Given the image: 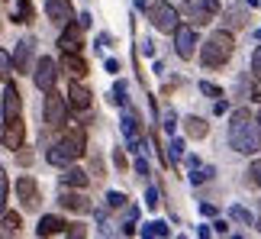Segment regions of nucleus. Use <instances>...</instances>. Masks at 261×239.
<instances>
[{"mask_svg":"<svg viewBox=\"0 0 261 239\" xmlns=\"http://www.w3.org/2000/svg\"><path fill=\"white\" fill-rule=\"evenodd\" d=\"M65 236H71V239H81V236H87V230L81 223H65Z\"/></svg>","mask_w":261,"mask_h":239,"instance_id":"32","label":"nucleus"},{"mask_svg":"<svg viewBox=\"0 0 261 239\" xmlns=\"http://www.w3.org/2000/svg\"><path fill=\"white\" fill-rule=\"evenodd\" d=\"M200 213H203V217H213L216 207H213V204H200Z\"/></svg>","mask_w":261,"mask_h":239,"instance_id":"44","label":"nucleus"},{"mask_svg":"<svg viewBox=\"0 0 261 239\" xmlns=\"http://www.w3.org/2000/svg\"><path fill=\"white\" fill-rule=\"evenodd\" d=\"M113 104H119V107H129V97H126V84L119 81L116 87H113Z\"/></svg>","mask_w":261,"mask_h":239,"instance_id":"31","label":"nucleus"},{"mask_svg":"<svg viewBox=\"0 0 261 239\" xmlns=\"http://www.w3.org/2000/svg\"><path fill=\"white\" fill-rule=\"evenodd\" d=\"M258 233H261V220H258Z\"/></svg>","mask_w":261,"mask_h":239,"instance_id":"52","label":"nucleus"},{"mask_svg":"<svg viewBox=\"0 0 261 239\" xmlns=\"http://www.w3.org/2000/svg\"><path fill=\"white\" fill-rule=\"evenodd\" d=\"M65 104L71 107V110H77V113L90 110V91H87L81 81H77V78H74L71 84H68V97H65Z\"/></svg>","mask_w":261,"mask_h":239,"instance_id":"11","label":"nucleus"},{"mask_svg":"<svg viewBox=\"0 0 261 239\" xmlns=\"http://www.w3.org/2000/svg\"><path fill=\"white\" fill-rule=\"evenodd\" d=\"M10 75H13V58H10V55L4 52V49H0V78L7 81Z\"/></svg>","mask_w":261,"mask_h":239,"instance_id":"29","label":"nucleus"},{"mask_svg":"<svg viewBox=\"0 0 261 239\" xmlns=\"http://www.w3.org/2000/svg\"><path fill=\"white\" fill-rule=\"evenodd\" d=\"M90 168H94L97 178H103V162H100V158H94V162H90Z\"/></svg>","mask_w":261,"mask_h":239,"instance_id":"41","label":"nucleus"},{"mask_svg":"<svg viewBox=\"0 0 261 239\" xmlns=\"http://www.w3.org/2000/svg\"><path fill=\"white\" fill-rule=\"evenodd\" d=\"M145 207H148V210H155V207H158V191H155V187H148V191H145Z\"/></svg>","mask_w":261,"mask_h":239,"instance_id":"36","label":"nucleus"},{"mask_svg":"<svg viewBox=\"0 0 261 239\" xmlns=\"http://www.w3.org/2000/svg\"><path fill=\"white\" fill-rule=\"evenodd\" d=\"M107 204H110V210H119V207H126V194L110 191V194H107Z\"/></svg>","mask_w":261,"mask_h":239,"instance_id":"30","label":"nucleus"},{"mask_svg":"<svg viewBox=\"0 0 261 239\" xmlns=\"http://www.w3.org/2000/svg\"><path fill=\"white\" fill-rule=\"evenodd\" d=\"M142 236L165 239V236H171V226H168V223H162V220H152V223H145V226H142Z\"/></svg>","mask_w":261,"mask_h":239,"instance_id":"23","label":"nucleus"},{"mask_svg":"<svg viewBox=\"0 0 261 239\" xmlns=\"http://www.w3.org/2000/svg\"><path fill=\"white\" fill-rule=\"evenodd\" d=\"M123 139H126V146L133 149V152H142V149H145L142 123H139L136 110H129V107H126V113H123Z\"/></svg>","mask_w":261,"mask_h":239,"instance_id":"6","label":"nucleus"},{"mask_svg":"<svg viewBox=\"0 0 261 239\" xmlns=\"http://www.w3.org/2000/svg\"><path fill=\"white\" fill-rule=\"evenodd\" d=\"M184 129H187L190 139H203V136L210 133V123H206L203 116H187V119H184Z\"/></svg>","mask_w":261,"mask_h":239,"instance_id":"22","label":"nucleus"},{"mask_svg":"<svg viewBox=\"0 0 261 239\" xmlns=\"http://www.w3.org/2000/svg\"><path fill=\"white\" fill-rule=\"evenodd\" d=\"M113 162H116V168H119V172H123V168L129 165V162H126V155H123V149H116V152H113Z\"/></svg>","mask_w":261,"mask_h":239,"instance_id":"38","label":"nucleus"},{"mask_svg":"<svg viewBox=\"0 0 261 239\" xmlns=\"http://www.w3.org/2000/svg\"><path fill=\"white\" fill-rule=\"evenodd\" d=\"M4 133H0V142H4V149H10V152H16V149H23V139H26V123L23 116H4Z\"/></svg>","mask_w":261,"mask_h":239,"instance_id":"5","label":"nucleus"},{"mask_svg":"<svg viewBox=\"0 0 261 239\" xmlns=\"http://www.w3.org/2000/svg\"><path fill=\"white\" fill-rule=\"evenodd\" d=\"M162 126H165V133H168V136H171L174 129H177V116H174V110H171V113H165V123H162Z\"/></svg>","mask_w":261,"mask_h":239,"instance_id":"35","label":"nucleus"},{"mask_svg":"<svg viewBox=\"0 0 261 239\" xmlns=\"http://www.w3.org/2000/svg\"><path fill=\"white\" fill-rule=\"evenodd\" d=\"M136 7H139V10H145V7H148V0H136Z\"/></svg>","mask_w":261,"mask_h":239,"instance_id":"50","label":"nucleus"},{"mask_svg":"<svg viewBox=\"0 0 261 239\" xmlns=\"http://www.w3.org/2000/svg\"><path fill=\"white\" fill-rule=\"evenodd\" d=\"M77 26H81V29H90V13H81V16H77Z\"/></svg>","mask_w":261,"mask_h":239,"instance_id":"43","label":"nucleus"},{"mask_svg":"<svg viewBox=\"0 0 261 239\" xmlns=\"http://www.w3.org/2000/svg\"><path fill=\"white\" fill-rule=\"evenodd\" d=\"M258 126H261V113H258Z\"/></svg>","mask_w":261,"mask_h":239,"instance_id":"51","label":"nucleus"},{"mask_svg":"<svg viewBox=\"0 0 261 239\" xmlns=\"http://www.w3.org/2000/svg\"><path fill=\"white\" fill-rule=\"evenodd\" d=\"M87 184H90L87 172H81V168H71V165H65V175H62V187H77V191H84Z\"/></svg>","mask_w":261,"mask_h":239,"instance_id":"19","label":"nucleus"},{"mask_svg":"<svg viewBox=\"0 0 261 239\" xmlns=\"http://www.w3.org/2000/svg\"><path fill=\"white\" fill-rule=\"evenodd\" d=\"M213 226H216V233H219V236H223V233H229V223H226V220H216Z\"/></svg>","mask_w":261,"mask_h":239,"instance_id":"46","label":"nucleus"},{"mask_svg":"<svg viewBox=\"0 0 261 239\" xmlns=\"http://www.w3.org/2000/svg\"><path fill=\"white\" fill-rule=\"evenodd\" d=\"M136 172H139V175H142V178L148 175V162H145V158H136Z\"/></svg>","mask_w":261,"mask_h":239,"instance_id":"40","label":"nucleus"},{"mask_svg":"<svg viewBox=\"0 0 261 239\" xmlns=\"http://www.w3.org/2000/svg\"><path fill=\"white\" fill-rule=\"evenodd\" d=\"M145 13H148V19H152V26L158 29V33H174L177 16H180L177 7H171L168 0H155V4H148Z\"/></svg>","mask_w":261,"mask_h":239,"instance_id":"3","label":"nucleus"},{"mask_svg":"<svg viewBox=\"0 0 261 239\" xmlns=\"http://www.w3.org/2000/svg\"><path fill=\"white\" fill-rule=\"evenodd\" d=\"M36 233L39 236H58V233H65V220L62 217H42L36 226Z\"/></svg>","mask_w":261,"mask_h":239,"instance_id":"21","label":"nucleus"},{"mask_svg":"<svg viewBox=\"0 0 261 239\" xmlns=\"http://www.w3.org/2000/svg\"><path fill=\"white\" fill-rule=\"evenodd\" d=\"M248 175H252V178H255V184L261 187V158H255V162H252V172H248Z\"/></svg>","mask_w":261,"mask_h":239,"instance_id":"37","label":"nucleus"},{"mask_svg":"<svg viewBox=\"0 0 261 239\" xmlns=\"http://www.w3.org/2000/svg\"><path fill=\"white\" fill-rule=\"evenodd\" d=\"M45 13L55 26H65L74 19V7H71V0H45Z\"/></svg>","mask_w":261,"mask_h":239,"instance_id":"10","label":"nucleus"},{"mask_svg":"<svg viewBox=\"0 0 261 239\" xmlns=\"http://www.w3.org/2000/svg\"><path fill=\"white\" fill-rule=\"evenodd\" d=\"M81 39H84V29L77 26V19H71V23H65L62 36H58V45H62V52H81Z\"/></svg>","mask_w":261,"mask_h":239,"instance_id":"12","label":"nucleus"},{"mask_svg":"<svg viewBox=\"0 0 261 239\" xmlns=\"http://www.w3.org/2000/svg\"><path fill=\"white\" fill-rule=\"evenodd\" d=\"M236 52V39L229 29H216L213 36L200 45V65L203 68H223Z\"/></svg>","mask_w":261,"mask_h":239,"instance_id":"2","label":"nucleus"},{"mask_svg":"<svg viewBox=\"0 0 261 239\" xmlns=\"http://www.w3.org/2000/svg\"><path fill=\"white\" fill-rule=\"evenodd\" d=\"M165 158H168V168L174 162H180L184 158V139H171V152H165Z\"/></svg>","mask_w":261,"mask_h":239,"instance_id":"24","label":"nucleus"},{"mask_svg":"<svg viewBox=\"0 0 261 239\" xmlns=\"http://www.w3.org/2000/svg\"><path fill=\"white\" fill-rule=\"evenodd\" d=\"M229 146L239 155H255L261 149V126L248 110H236L229 116Z\"/></svg>","mask_w":261,"mask_h":239,"instance_id":"1","label":"nucleus"},{"mask_svg":"<svg viewBox=\"0 0 261 239\" xmlns=\"http://www.w3.org/2000/svg\"><path fill=\"white\" fill-rule=\"evenodd\" d=\"M16 197L23 201L26 210H36V207H39V184H36L29 175H23V178L16 181Z\"/></svg>","mask_w":261,"mask_h":239,"instance_id":"13","label":"nucleus"},{"mask_svg":"<svg viewBox=\"0 0 261 239\" xmlns=\"http://www.w3.org/2000/svg\"><path fill=\"white\" fill-rule=\"evenodd\" d=\"M0 217H4V230H7V233H19V226H23V220H19V213H13V210H4Z\"/></svg>","mask_w":261,"mask_h":239,"instance_id":"25","label":"nucleus"},{"mask_svg":"<svg viewBox=\"0 0 261 239\" xmlns=\"http://www.w3.org/2000/svg\"><path fill=\"white\" fill-rule=\"evenodd\" d=\"M33 81L42 94L55 91V81H58V65L52 62V58H39L36 62V71H33Z\"/></svg>","mask_w":261,"mask_h":239,"instance_id":"8","label":"nucleus"},{"mask_svg":"<svg viewBox=\"0 0 261 239\" xmlns=\"http://www.w3.org/2000/svg\"><path fill=\"white\" fill-rule=\"evenodd\" d=\"M223 26L232 33V29H242L248 26V7L245 4H236V7H229L226 13H223Z\"/></svg>","mask_w":261,"mask_h":239,"instance_id":"17","label":"nucleus"},{"mask_svg":"<svg viewBox=\"0 0 261 239\" xmlns=\"http://www.w3.org/2000/svg\"><path fill=\"white\" fill-rule=\"evenodd\" d=\"M213 178V168H203V165H194V172H190V181L194 184H203Z\"/></svg>","mask_w":261,"mask_h":239,"instance_id":"27","label":"nucleus"},{"mask_svg":"<svg viewBox=\"0 0 261 239\" xmlns=\"http://www.w3.org/2000/svg\"><path fill=\"white\" fill-rule=\"evenodd\" d=\"M177 13H187L197 26H206L210 19H213V13H206V7H203V4H197V0H187V4L177 10Z\"/></svg>","mask_w":261,"mask_h":239,"instance_id":"20","label":"nucleus"},{"mask_svg":"<svg viewBox=\"0 0 261 239\" xmlns=\"http://www.w3.org/2000/svg\"><path fill=\"white\" fill-rule=\"evenodd\" d=\"M107 71H113V75L119 71V62H116V58H107Z\"/></svg>","mask_w":261,"mask_h":239,"instance_id":"47","label":"nucleus"},{"mask_svg":"<svg viewBox=\"0 0 261 239\" xmlns=\"http://www.w3.org/2000/svg\"><path fill=\"white\" fill-rule=\"evenodd\" d=\"M62 68H65V71L71 75V78H77V81H81V78L87 75V62H84V58L77 55V52H65V58H62Z\"/></svg>","mask_w":261,"mask_h":239,"instance_id":"18","label":"nucleus"},{"mask_svg":"<svg viewBox=\"0 0 261 239\" xmlns=\"http://www.w3.org/2000/svg\"><path fill=\"white\" fill-rule=\"evenodd\" d=\"M45 123L52 129H62L68 123V104H65V97L55 94V91H48V97H45Z\"/></svg>","mask_w":261,"mask_h":239,"instance_id":"7","label":"nucleus"},{"mask_svg":"<svg viewBox=\"0 0 261 239\" xmlns=\"http://www.w3.org/2000/svg\"><path fill=\"white\" fill-rule=\"evenodd\" d=\"M58 204H62L65 210H74V213H90V210H94V204H90L84 194H74V191H62Z\"/></svg>","mask_w":261,"mask_h":239,"instance_id":"15","label":"nucleus"},{"mask_svg":"<svg viewBox=\"0 0 261 239\" xmlns=\"http://www.w3.org/2000/svg\"><path fill=\"white\" fill-rule=\"evenodd\" d=\"M203 7H206V13H219V10H223V7H219V0H203Z\"/></svg>","mask_w":261,"mask_h":239,"instance_id":"39","label":"nucleus"},{"mask_svg":"<svg viewBox=\"0 0 261 239\" xmlns=\"http://www.w3.org/2000/svg\"><path fill=\"white\" fill-rule=\"evenodd\" d=\"M23 110V97H19V87L7 78V87H4V116H16Z\"/></svg>","mask_w":261,"mask_h":239,"instance_id":"16","label":"nucleus"},{"mask_svg":"<svg viewBox=\"0 0 261 239\" xmlns=\"http://www.w3.org/2000/svg\"><path fill=\"white\" fill-rule=\"evenodd\" d=\"M252 71H255V78L261 81V45H258L255 52H252Z\"/></svg>","mask_w":261,"mask_h":239,"instance_id":"34","label":"nucleus"},{"mask_svg":"<svg viewBox=\"0 0 261 239\" xmlns=\"http://www.w3.org/2000/svg\"><path fill=\"white\" fill-rule=\"evenodd\" d=\"M33 162V152H19V165H29Z\"/></svg>","mask_w":261,"mask_h":239,"instance_id":"48","label":"nucleus"},{"mask_svg":"<svg viewBox=\"0 0 261 239\" xmlns=\"http://www.w3.org/2000/svg\"><path fill=\"white\" fill-rule=\"evenodd\" d=\"M229 217H232L236 223H242V226H252V210H248V207H232V210H229Z\"/></svg>","mask_w":261,"mask_h":239,"instance_id":"26","label":"nucleus"},{"mask_svg":"<svg viewBox=\"0 0 261 239\" xmlns=\"http://www.w3.org/2000/svg\"><path fill=\"white\" fill-rule=\"evenodd\" d=\"M7 16L13 19V23H33L36 10L29 0H7Z\"/></svg>","mask_w":261,"mask_h":239,"instance_id":"14","label":"nucleus"},{"mask_svg":"<svg viewBox=\"0 0 261 239\" xmlns=\"http://www.w3.org/2000/svg\"><path fill=\"white\" fill-rule=\"evenodd\" d=\"M174 52L184 58V62H190V58L197 55V29L190 23H177L174 26Z\"/></svg>","mask_w":261,"mask_h":239,"instance_id":"4","label":"nucleus"},{"mask_svg":"<svg viewBox=\"0 0 261 239\" xmlns=\"http://www.w3.org/2000/svg\"><path fill=\"white\" fill-rule=\"evenodd\" d=\"M213 110H216V113H226V110H229V101H226V97H223V101H216Z\"/></svg>","mask_w":261,"mask_h":239,"instance_id":"42","label":"nucleus"},{"mask_svg":"<svg viewBox=\"0 0 261 239\" xmlns=\"http://www.w3.org/2000/svg\"><path fill=\"white\" fill-rule=\"evenodd\" d=\"M200 94H206V97H223V87H216V84H210V81H200Z\"/></svg>","mask_w":261,"mask_h":239,"instance_id":"33","label":"nucleus"},{"mask_svg":"<svg viewBox=\"0 0 261 239\" xmlns=\"http://www.w3.org/2000/svg\"><path fill=\"white\" fill-rule=\"evenodd\" d=\"M252 97H255V101H258V104H261V81H258V84H255V87H252Z\"/></svg>","mask_w":261,"mask_h":239,"instance_id":"49","label":"nucleus"},{"mask_svg":"<svg viewBox=\"0 0 261 239\" xmlns=\"http://www.w3.org/2000/svg\"><path fill=\"white\" fill-rule=\"evenodd\" d=\"M142 52L152 58V55H155V42H148V39H145V42H142Z\"/></svg>","mask_w":261,"mask_h":239,"instance_id":"45","label":"nucleus"},{"mask_svg":"<svg viewBox=\"0 0 261 239\" xmlns=\"http://www.w3.org/2000/svg\"><path fill=\"white\" fill-rule=\"evenodd\" d=\"M33 49H36V39H19V42H16V52H13V71L16 75H29Z\"/></svg>","mask_w":261,"mask_h":239,"instance_id":"9","label":"nucleus"},{"mask_svg":"<svg viewBox=\"0 0 261 239\" xmlns=\"http://www.w3.org/2000/svg\"><path fill=\"white\" fill-rule=\"evenodd\" d=\"M7 194H10V184H7V172H4V165H0V213L7 210Z\"/></svg>","mask_w":261,"mask_h":239,"instance_id":"28","label":"nucleus"}]
</instances>
